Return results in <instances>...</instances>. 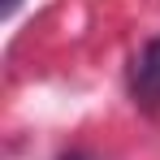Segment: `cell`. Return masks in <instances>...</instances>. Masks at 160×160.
I'll return each mask as SVG.
<instances>
[{"mask_svg": "<svg viewBox=\"0 0 160 160\" xmlns=\"http://www.w3.org/2000/svg\"><path fill=\"white\" fill-rule=\"evenodd\" d=\"M130 91L143 108L160 104V39H147L143 52L134 56V74H130Z\"/></svg>", "mask_w": 160, "mask_h": 160, "instance_id": "6da1fadb", "label": "cell"}, {"mask_svg": "<svg viewBox=\"0 0 160 160\" xmlns=\"http://www.w3.org/2000/svg\"><path fill=\"white\" fill-rule=\"evenodd\" d=\"M18 13V0H4V18H13Z\"/></svg>", "mask_w": 160, "mask_h": 160, "instance_id": "7a4b0ae2", "label": "cell"}]
</instances>
